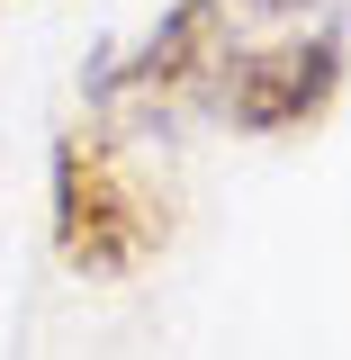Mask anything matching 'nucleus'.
<instances>
[{
  "label": "nucleus",
  "mask_w": 351,
  "mask_h": 360,
  "mask_svg": "<svg viewBox=\"0 0 351 360\" xmlns=\"http://www.w3.org/2000/svg\"><path fill=\"white\" fill-rule=\"evenodd\" d=\"M343 9L333 0H172L135 54H108L90 99L135 127L225 117L243 135H288L343 90Z\"/></svg>",
  "instance_id": "1"
},
{
  "label": "nucleus",
  "mask_w": 351,
  "mask_h": 360,
  "mask_svg": "<svg viewBox=\"0 0 351 360\" xmlns=\"http://www.w3.org/2000/svg\"><path fill=\"white\" fill-rule=\"evenodd\" d=\"M172 243V198L162 180H144L127 127H82L54 135V252L82 279H127Z\"/></svg>",
  "instance_id": "2"
}]
</instances>
